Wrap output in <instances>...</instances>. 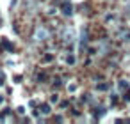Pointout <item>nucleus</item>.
Masks as SVG:
<instances>
[{
	"label": "nucleus",
	"instance_id": "obj_1",
	"mask_svg": "<svg viewBox=\"0 0 130 124\" xmlns=\"http://www.w3.org/2000/svg\"><path fill=\"white\" fill-rule=\"evenodd\" d=\"M34 39H36L38 43L46 41V39H48V30H46V29H43V27H38V29H36V32H34Z\"/></svg>",
	"mask_w": 130,
	"mask_h": 124
},
{
	"label": "nucleus",
	"instance_id": "obj_2",
	"mask_svg": "<svg viewBox=\"0 0 130 124\" xmlns=\"http://www.w3.org/2000/svg\"><path fill=\"white\" fill-rule=\"evenodd\" d=\"M71 13H73L71 11V4H64L62 6V14L64 16H71Z\"/></svg>",
	"mask_w": 130,
	"mask_h": 124
},
{
	"label": "nucleus",
	"instance_id": "obj_3",
	"mask_svg": "<svg viewBox=\"0 0 130 124\" xmlns=\"http://www.w3.org/2000/svg\"><path fill=\"white\" fill-rule=\"evenodd\" d=\"M71 41H73V32L66 29L64 30V43H71Z\"/></svg>",
	"mask_w": 130,
	"mask_h": 124
},
{
	"label": "nucleus",
	"instance_id": "obj_4",
	"mask_svg": "<svg viewBox=\"0 0 130 124\" xmlns=\"http://www.w3.org/2000/svg\"><path fill=\"white\" fill-rule=\"evenodd\" d=\"M39 110H41V113H43V115H48V113L52 112V110H50V105H46V103H45V105H41V108H39Z\"/></svg>",
	"mask_w": 130,
	"mask_h": 124
},
{
	"label": "nucleus",
	"instance_id": "obj_5",
	"mask_svg": "<svg viewBox=\"0 0 130 124\" xmlns=\"http://www.w3.org/2000/svg\"><path fill=\"white\" fill-rule=\"evenodd\" d=\"M80 39H82V41H80V46H84V44H86V41H87V32H86V30H82Z\"/></svg>",
	"mask_w": 130,
	"mask_h": 124
},
{
	"label": "nucleus",
	"instance_id": "obj_6",
	"mask_svg": "<svg viewBox=\"0 0 130 124\" xmlns=\"http://www.w3.org/2000/svg\"><path fill=\"white\" fill-rule=\"evenodd\" d=\"M121 39H123V41H130V30H128V32H123V34H121Z\"/></svg>",
	"mask_w": 130,
	"mask_h": 124
},
{
	"label": "nucleus",
	"instance_id": "obj_7",
	"mask_svg": "<svg viewBox=\"0 0 130 124\" xmlns=\"http://www.w3.org/2000/svg\"><path fill=\"white\" fill-rule=\"evenodd\" d=\"M66 62H68V64H73V62H75V57H73V55H70V57L66 59Z\"/></svg>",
	"mask_w": 130,
	"mask_h": 124
},
{
	"label": "nucleus",
	"instance_id": "obj_8",
	"mask_svg": "<svg viewBox=\"0 0 130 124\" xmlns=\"http://www.w3.org/2000/svg\"><path fill=\"white\" fill-rule=\"evenodd\" d=\"M125 14H126V16H130V4L125 7Z\"/></svg>",
	"mask_w": 130,
	"mask_h": 124
},
{
	"label": "nucleus",
	"instance_id": "obj_9",
	"mask_svg": "<svg viewBox=\"0 0 130 124\" xmlns=\"http://www.w3.org/2000/svg\"><path fill=\"white\" fill-rule=\"evenodd\" d=\"M98 89H100V90H105V89H107V85H105V83H102V85H98Z\"/></svg>",
	"mask_w": 130,
	"mask_h": 124
},
{
	"label": "nucleus",
	"instance_id": "obj_10",
	"mask_svg": "<svg viewBox=\"0 0 130 124\" xmlns=\"http://www.w3.org/2000/svg\"><path fill=\"white\" fill-rule=\"evenodd\" d=\"M0 85H4V75L0 73Z\"/></svg>",
	"mask_w": 130,
	"mask_h": 124
},
{
	"label": "nucleus",
	"instance_id": "obj_11",
	"mask_svg": "<svg viewBox=\"0 0 130 124\" xmlns=\"http://www.w3.org/2000/svg\"><path fill=\"white\" fill-rule=\"evenodd\" d=\"M16 2H18V0H11V6H16Z\"/></svg>",
	"mask_w": 130,
	"mask_h": 124
},
{
	"label": "nucleus",
	"instance_id": "obj_12",
	"mask_svg": "<svg viewBox=\"0 0 130 124\" xmlns=\"http://www.w3.org/2000/svg\"><path fill=\"white\" fill-rule=\"evenodd\" d=\"M0 103H4V96H0Z\"/></svg>",
	"mask_w": 130,
	"mask_h": 124
}]
</instances>
